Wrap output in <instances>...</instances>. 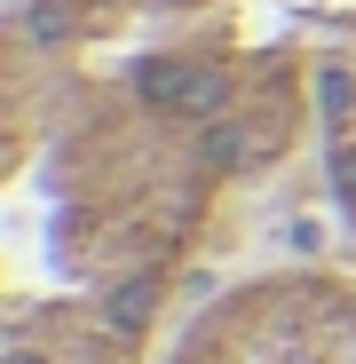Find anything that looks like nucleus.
Wrapping results in <instances>:
<instances>
[{
	"instance_id": "f257e3e1",
	"label": "nucleus",
	"mask_w": 356,
	"mask_h": 364,
	"mask_svg": "<svg viewBox=\"0 0 356 364\" xmlns=\"http://www.w3.org/2000/svg\"><path fill=\"white\" fill-rule=\"evenodd\" d=\"M190 72L198 64H183V55H151V64H135V103L143 111H183L190 103Z\"/></svg>"
},
{
	"instance_id": "f03ea898",
	"label": "nucleus",
	"mask_w": 356,
	"mask_h": 364,
	"mask_svg": "<svg viewBox=\"0 0 356 364\" xmlns=\"http://www.w3.org/2000/svg\"><path fill=\"white\" fill-rule=\"evenodd\" d=\"M230 95H237V80H230L222 64H198V72H190V103H183V111L214 127V119H230Z\"/></svg>"
},
{
	"instance_id": "7ed1b4c3",
	"label": "nucleus",
	"mask_w": 356,
	"mask_h": 364,
	"mask_svg": "<svg viewBox=\"0 0 356 364\" xmlns=\"http://www.w3.org/2000/svg\"><path fill=\"white\" fill-rule=\"evenodd\" d=\"M151 301H158V285H151V277H135V285H111V301H103V325H111V333H135V325L151 317Z\"/></svg>"
},
{
	"instance_id": "20e7f679",
	"label": "nucleus",
	"mask_w": 356,
	"mask_h": 364,
	"mask_svg": "<svg viewBox=\"0 0 356 364\" xmlns=\"http://www.w3.org/2000/svg\"><path fill=\"white\" fill-rule=\"evenodd\" d=\"M317 111H325V119H348V111H356V72H348V64H325V72H317Z\"/></svg>"
},
{
	"instance_id": "39448f33",
	"label": "nucleus",
	"mask_w": 356,
	"mask_h": 364,
	"mask_svg": "<svg viewBox=\"0 0 356 364\" xmlns=\"http://www.w3.org/2000/svg\"><path fill=\"white\" fill-rule=\"evenodd\" d=\"M246 159H254V135L230 127V119H214L206 127V166H246Z\"/></svg>"
},
{
	"instance_id": "423d86ee",
	"label": "nucleus",
	"mask_w": 356,
	"mask_h": 364,
	"mask_svg": "<svg viewBox=\"0 0 356 364\" xmlns=\"http://www.w3.org/2000/svg\"><path fill=\"white\" fill-rule=\"evenodd\" d=\"M64 32H72V9H64V0H32V40H40V48H55Z\"/></svg>"
},
{
	"instance_id": "0eeeda50",
	"label": "nucleus",
	"mask_w": 356,
	"mask_h": 364,
	"mask_svg": "<svg viewBox=\"0 0 356 364\" xmlns=\"http://www.w3.org/2000/svg\"><path fill=\"white\" fill-rule=\"evenodd\" d=\"M333 182L356 198V143H340V151H333Z\"/></svg>"
},
{
	"instance_id": "6e6552de",
	"label": "nucleus",
	"mask_w": 356,
	"mask_h": 364,
	"mask_svg": "<svg viewBox=\"0 0 356 364\" xmlns=\"http://www.w3.org/2000/svg\"><path fill=\"white\" fill-rule=\"evenodd\" d=\"M9 364H48V356L40 348H9Z\"/></svg>"
}]
</instances>
